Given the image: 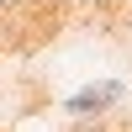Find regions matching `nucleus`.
Wrapping results in <instances>:
<instances>
[{
	"mask_svg": "<svg viewBox=\"0 0 132 132\" xmlns=\"http://www.w3.org/2000/svg\"><path fill=\"white\" fill-rule=\"evenodd\" d=\"M69 132H106V127H101V122H74Z\"/></svg>",
	"mask_w": 132,
	"mask_h": 132,
	"instance_id": "obj_1",
	"label": "nucleus"
}]
</instances>
